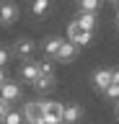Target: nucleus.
I'll return each mask as SVG.
<instances>
[{"mask_svg":"<svg viewBox=\"0 0 119 124\" xmlns=\"http://www.w3.org/2000/svg\"><path fill=\"white\" fill-rule=\"evenodd\" d=\"M67 36H70V41H72L75 46H86V44H91L93 34H88V31H80L78 23L70 21V26H67Z\"/></svg>","mask_w":119,"mask_h":124,"instance_id":"obj_1","label":"nucleus"},{"mask_svg":"<svg viewBox=\"0 0 119 124\" xmlns=\"http://www.w3.org/2000/svg\"><path fill=\"white\" fill-rule=\"evenodd\" d=\"M0 98L8 101V103L18 101V98H21V85H18V83H10V80H5V83L0 85Z\"/></svg>","mask_w":119,"mask_h":124,"instance_id":"obj_2","label":"nucleus"},{"mask_svg":"<svg viewBox=\"0 0 119 124\" xmlns=\"http://www.w3.org/2000/svg\"><path fill=\"white\" fill-rule=\"evenodd\" d=\"M18 18V5L16 3H0V23H13Z\"/></svg>","mask_w":119,"mask_h":124,"instance_id":"obj_3","label":"nucleus"},{"mask_svg":"<svg viewBox=\"0 0 119 124\" xmlns=\"http://www.w3.org/2000/svg\"><path fill=\"white\" fill-rule=\"evenodd\" d=\"M83 116V108L80 103H65V111H62V124H75Z\"/></svg>","mask_w":119,"mask_h":124,"instance_id":"obj_4","label":"nucleus"},{"mask_svg":"<svg viewBox=\"0 0 119 124\" xmlns=\"http://www.w3.org/2000/svg\"><path fill=\"white\" fill-rule=\"evenodd\" d=\"M13 52H16L18 57H26V60H29V57L36 52V44H34L31 39H18L16 44H13Z\"/></svg>","mask_w":119,"mask_h":124,"instance_id":"obj_5","label":"nucleus"},{"mask_svg":"<svg viewBox=\"0 0 119 124\" xmlns=\"http://www.w3.org/2000/svg\"><path fill=\"white\" fill-rule=\"evenodd\" d=\"M93 83H96V88L98 91H106L111 85V70H106V67H98L93 72Z\"/></svg>","mask_w":119,"mask_h":124,"instance_id":"obj_6","label":"nucleus"},{"mask_svg":"<svg viewBox=\"0 0 119 124\" xmlns=\"http://www.w3.org/2000/svg\"><path fill=\"white\" fill-rule=\"evenodd\" d=\"M29 124H36L41 119V111H39V103L36 101H29V103H24V114H21Z\"/></svg>","mask_w":119,"mask_h":124,"instance_id":"obj_7","label":"nucleus"},{"mask_svg":"<svg viewBox=\"0 0 119 124\" xmlns=\"http://www.w3.org/2000/svg\"><path fill=\"white\" fill-rule=\"evenodd\" d=\"M75 23L80 26V31H88V34H93V29H96V13H78Z\"/></svg>","mask_w":119,"mask_h":124,"instance_id":"obj_8","label":"nucleus"},{"mask_svg":"<svg viewBox=\"0 0 119 124\" xmlns=\"http://www.w3.org/2000/svg\"><path fill=\"white\" fill-rule=\"evenodd\" d=\"M75 52H78V46L72 44V41H62V44H60V52H57V60H60V62H67V60L75 57Z\"/></svg>","mask_w":119,"mask_h":124,"instance_id":"obj_9","label":"nucleus"},{"mask_svg":"<svg viewBox=\"0 0 119 124\" xmlns=\"http://www.w3.org/2000/svg\"><path fill=\"white\" fill-rule=\"evenodd\" d=\"M21 78H24L26 83H34V80L39 78V65H36V62H26L24 67H21Z\"/></svg>","mask_w":119,"mask_h":124,"instance_id":"obj_10","label":"nucleus"},{"mask_svg":"<svg viewBox=\"0 0 119 124\" xmlns=\"http://www.w3.org/2000/svg\"><path fill=\"white\" fill-rule=\"evenodd\" d=\"M60 44H62V39H60V36H49L47 41H44V54H47V57H57Z\"/></svg>","mask_w":119,"mask_h":124,"instance_id":"obj_11","label":"nucleus"},{"mask_svg":"<svg viewBox=\"0 0 119 124\" xmlns=\"http://www.w3.org/2000/svg\"><path fill=\"white\" fill-rule=\"evenodd\" d=\"M34 88H36V91H52V88H55V78H47V75H39L36 78V80H34Z\"/></svg>","mask_w":119,"mask_h":124,"instance_id":"obj_12","label":"nucleus"},{"mask_svg":"<svg viewBox=\"0 0 119 124\" xmlns=\"http://www.w3.org/2000/svg\"><path fill=\"white\" fill-rule=\"evenodd\" d=\"M98 8H101V3H98V0H80L78 13H96Z\"/></svg>","mask_w":119,"mask_h":124,"instance_id":"obj_13","label":"nucleus"},{"mask_svg":"<svg viewBox=\"0 0 119 124\" xmlns=\"http://www.w3.org/2000/svg\"><path fill=\"white\" fill-rule=\"evenodd\" d=\"M3 124H24V116H21V111H13V108H10L8 114H5V119H3Z\"/></svg>","mask_w":119,"mask_h":124,"instance_id":"obj_14","label":"nucleus"},{"mask_svg":"<svg viewBox=\"0 0 119 124\" xmlns=\"http://www.w3.org/2000/svg\"><path fill=\"white\" fill-rule=\"evenodd\" d=\"M47 8H49L47 0H34V3H31V13L34 16H41V13H47Z\"/></svg>","mask_w":119,"mask_h":124,"instance_id":"obj_15","label":"nucleus"},{"mask_svg":"<svg viewBox=\"0 0 119 124\" xmlns=\"http://www.w3.org/2000/svg\"><path fill=\"white\" fill-rule=\"evenodd\" d=\"M36 103H39V111H41V114H55L57 101H36Z\"/></svg>","mask_w":119,"mask_h":124,"instance_id":"obj_16","label":"nucleus"},{"mask_svg":"<svg viewBox=\"0 0 119 124\" xmlns=\"http://www.w3.org/2000/svg\"><path fill=\"white\" fill-rule=\"evenodd\" d=\"M36 65H39V75L55 78V67H52V62H36Z\"/></svg>","mask_w":119,"mask_h":124,"instance_id":"obj_17","label":"nucleus"},{"mask_svg":"<svg viewBox=\"0 0 119 124\" xmlns=\"http://www.w3.org/2000/svg\"><path fill=\"white\" fill-rule=\"evenodd\" d=\"M103 93H106L109 98H119V85H114V83H111V85H109V88H106Z\"/></svg>","mask_w":119,"mask_h":124,"instance_id":"obj_18","label":"nucleus"},{"mask_svg":"<svg viewBox=\"0 0 119 124\" xmlns=\"http://www.w3.org/2000/svg\"><path fill=\"white\" fill-rule=\"evenodd\" d=\"M8 111H10V103H8V101H3V98H0V122L5 119V114H8Z\"/></svg>","mask_w":119,"mask_h":124,"instance_id":"obj_19","label":"nucleus"},{"mask_svg":"<svg viewBox=\"0 0 119 124\" xmlns=\"http://www.w3.org/2000/svg\"><path fill=\"white\" fill-rule=\"evenodd\" d=\"M111 83H114V85H119V67H114V70H111Z\"/></svg>","mask_w":119,"mask_h":124,"instance_id":"obj_20","label":"nucleus"},{"mask_svg":"<svg viewBox=\"0 0 119 124\" xmlns=\"http://www.w3.org/2000/svg\"><path fill=\"white\" fill-rule=\"evenodd\" d=\"M5 62H8V52H5V49H3V46H0V67H3V65H5Z\"/></svg>","mask_w":119,"mask_h":124,"instance_id":"obj_21","label":"nucleus"},{"mask_svg":"<svg viewBox=\"0 0 119 124\" xmlns=\"http://www.w3.org/2000/svg\"><path fill=\"white\" fill-rule=\"evenodd\" d=\"M117 16H119V0H117Z\"/></svg>","mask_w":119,"mask_h":124,"instance_id":"obj_22","label":"nucleus"},{"mask_svg":"<svg viewBox=\"0 0 119 124\" xmlns=\"http://www.w3.org/2000/svg\"><path fill=\"white\" fill-rule=\"evenodd\" d=\"M117 29H119V16H117Z\"/></svg>","mask_w":119,"mask_h":124,"instance_id":"obj_23","label":"nucleus"},{"mask_svg":"<svg viewBox=\"0 0 119 124\" xmlns=\"http://www.w3.org/2000/svg\"><path fill=\"white\" fill-rule=\"evenodd\" d=\"M117 116H119V103H117Z\"/></svg>","mask_w":119,"mask_h":124,"instance_id":"obj_24","label":"nucleus"}]
</instances>
